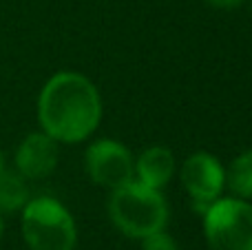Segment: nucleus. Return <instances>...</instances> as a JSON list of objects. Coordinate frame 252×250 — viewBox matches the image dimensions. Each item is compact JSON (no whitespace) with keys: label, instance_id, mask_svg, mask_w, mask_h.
Segmentation results:
<instances>
[{"label":"nucleus","instance_id":"nucleus-1","mask_svg":"<svg viewBox=\"0 0 252 250\" xmlns=\"http://www.w3.org/2000/svg\"><path fill=\"white\" fill-rule=\"evenodd\" d=\"M38 120L47 135L62 144H78L93 135L102 120V100L95 84L82 73L60 71L42 87Z\"/></svg>","mask_w":252,"mask_h":250},{"label":"nucleus","instance_id":"nucleus-2","mask_svg":"<svg viewBox=\"0 0 252 250\" xmlns=\"http://www.w3.org/2000/svg\"><path fill=\"white\" fill-rule=\"evenodd\" d=\"M109 217L122 235L144 239L166 228L168 206H166L164 195L157 188H148L133 180L111 193Z\"/></svg>","mask_w":252,"mask_h":250},{"label":"nucleus","instance_id":"nucleus-3","mask_svg":"<svg viewBox=\"0 0 252 250\" xmlns=\"http://www.w3.org/2000/svg\"><path fill=\"white\" fill-rule=\"evenodd\" d=\"M22 237L31 250H73L78 230L71 213L58 199L35 197L22 208Z\"/></svg>","mask_w":252,"mask_h":250},{"label":"nucleus","instance_id":"nucleus-4","mask_svg":"<svg viewBox=\"0 0 252 250\" xmlns=\"http://www.w3.org/2000/svg\"><path fill=\"white\" fill-rule=\"evenodd\" d=\"M210 250H252V204L241 197L215 199L204 213Z\"/></svg>","mask_w":252,"mask_h":250},{"label":"nucleus","instance_id":"nucleus-5","mask_svg":"<svg viewBox=\"0 0 252 250\" xmlns=\"http://www.w3.org/2000/svg\"><path fill=\"white\" fill-rule=\"evenodd\" d=\"M87 173L95 184L104 188H120L133 182L135 159L130 151L118 140H97L87 149L84 155Z\"/></svg>","mask_w":252,"mask_h":250},{"label":"nucleus","instance_id":"nucleus-6","mask_svg":"<svg viewBox=\"0 0 252 250\" xmlns=\"http://www.w3.org/2000/svg\"><path fill=\"white\" fill-rule=\"evenodd\" d=\"M182 184L192 197L195 211L204 215L215 199L226 188V168L215 155L195 153L182 166Z\"/></svg>","mask_w":252,"mask_h":250},{"label":"nucleus","instance_id":"nucleus-7","mask_svg":"<svg viewBox=\"0 0 252 250\" xmlns=\"http://www.w3.org/2000/svg\"><path fill=\"white\" fill-rule=\"evenodd\" d=\"M58 166V142L47 133H31L16 151V171L25 180H44Z\"/></svg>","mask_w":252,"mask_h":250},{"label":"nucleus","instance_id":"nucleus-8","mask_svg":"<svg viewBox=\"0 0 252 250\" xmlns=\"http://www.w3.org/2000/svg\"><path fill=\"white\" fill-rule=\"evenodd\" d=\"M175 173V157L166 146H148L135 159V175L137 182L148 188H164Z\"/></svg>","mask_w":252,"mask_h":250},{"label":"nucleus","instance_id":"nucleus-9","mask_svg":"<svg viewBox=\"0 0 252 250\" xmlns=\"http://www.w3.org/2000/svg\"><path fill=\"white\" fill-rule=\"evenodd\" d=\"M27 202H29V188H27L25 177L18 171H7L4 168L0 173V211H20V208H25Z\"/></svg>","mask_w":252,"mask_h":250},{"label":"nucleus","instance_id":"nucleus-10","mask_svg":"<svg viewBox=\"0 0 252 250\" xmlns=\"http://www.w3.org/2000/svg\"><path fill=\"white\" fill-rule=\"evenodd\" d=\"M226 186L241 199H252V149L230 162L226 171Z\"/></svg>","mask_w":252,"mask_h":250},{"label":"nucleus","instance_id":"nucleus-11","mask_svg":"<svg viewBox=\"0 0 252 250\" xmlns=\"http://www.w3.org/2000/svg\"><path fill=\"white\" fill-rule=\"evenodd\" d=\"M142 250H179V246L168 233L159 230L142 239Z\"/></svg>","mask_w":252,"mask_h":250},{"label":"nucleus","instance_id":"nucleus-12","mask_svg":"<svg viewBox=\"0 0 252 250\" xmlns=\"http://www.w3.org/2000/svg\"><path fill=\"white\" fill-rule=\"evenodd\" d=\"M213 9H221V11H232L239 9L241 4H246V0H206Z\"/></svg>","mask_w":252,"mask_h":250},{"label":"nucleus","instance_id":"nucleus-13","mask_svg":"<svg viewBox=\"0 0 252 250\" xmlns=\"http://www.w3.org/2000/svg\"><path fill=\"white\" fill-rule=\"evenodd\" d=\"M2 233H4V221H2V211H0V239H2Z\"/></svg>","mask_w":252,"mask_h":250},{"label":"nucleus","instance_id":"nucleus-14","mask_svg":"<svg viewBox=\"0 0 252 250\" xmlns=\"http://www.w3.org/2000/svg\"><path fill=\"white\" fill-rule=\"evenodd\" d=\"M4 171V157H2V151H0V173Z\"/></svg>","mask_w":252,"mask_h":250}]
</instances>
